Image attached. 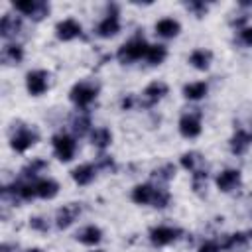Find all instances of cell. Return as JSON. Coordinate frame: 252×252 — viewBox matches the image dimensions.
<instances>
[{"label": "cell", "instance_id": "obj_1", "mask_svg": "<svg viewBox=\"0 0 252 252\" xmlns=\"http://www.w3.org/2000/svg\"><path fill=\"white\" fill-rule=\"evenodd\" d=\"M148 47H150V45L144 41V37H134V39L126 41V43L118 49L116 57H118L120 63H132V61H136V59L146 57Z\"/></svg>", "mask_w": 252, "mask_h": 252}, {"label": "cell", "instance_id": "obj_2", "mask_svg": "<svg viewBox=\"0 0 252 252\" xmlns=\"http://www.w3.org/2000/svg\"><path fill=\"white\" fill-rule=\"evenodd\" d=\"M96 93H98L96 85L83 81V83H77V85L71 89L69 98H71L79 108H87V106L96 98Z\"/></svg>", "mask_w": 252, "mask_h": 252}, {"label": "cell", "instance_id": "obj_3", "mask_svg": "<svg viewBox=\"0 0 252 252\" xmlns=\"http://www.w3.org/2000/svg\"><path fill=\"white\" fill-rule=\"evenodd\" d=\"M14 8L33 20H41L49 14V4L43 2V0H16L14 2Z\"/></svg>", "mask_w": 252, "mask_h": 252}, {"label": "cell", "instance_id": "obj_4", "mask_svg": "<svg viewBox=\"0 0 252 252\" xmlns=\"http://www.w3.org/2000/svg\"><path fill=\"white\" fill-rule=\"evenodd\" d=\"M53 150L61 161H69L75 156V140L67 134H57L53 136Z\"/></svg>", "mask_w": 252, "mask_h": 252}, {"label": "cell", "instance_id": "obj_5", "mask_svg": "<svg viewBox=\"0 0 252 252\" xmlns=\"http://www.w3.org/2000/svg\"><path fill=\"white\" fill-rule=\"evenodd\" d=\"M37 142V132L30 130V128H20L12 138H10V146L16 152H26L30 146H33Z\"/></svg>", "mask_w": 252, "mask_h": 252}, {"label": "cell", "instance_id": "obj_6", "mask_svg": "<svg viewBox=\"0 0 252 252\" xmlns=\"http://www.w3.org/2000/svg\"><path fill=\"white\" fill-rule=\"evenodd\" d=\"M47 79H49L47 71H41V69L30 71L28 77H26V87H28V91H30L32 94H35V96H37V94H43L45 89H47Z\"/></svg>", "mask_w": 252, "mask_h": 252}, {"label": "cell", "instance_id": "obj_7", "mask_svg": "<svg viewBox=\"0 0 252 252\" xmlns=\"http://www.w3.org/2000/svg\"><path fill=\"white\" fill-rule=\"evenodd\" d=\"M165 93H167V85H165V83H161V81L150 83V85L144 89V93H142V106H152V104H156Z\"/></svg>", "mask_w": 252, "mask_h": 252}, {"label": "cell", "instance_id": "obj_8", "mask_svg": "<svg viewBox=\"0 0 252 252\" xmlns=\"http://www.w3.org/2000/svg\"><path fill=\"white\" fill-rule=\"evenodd\" d=\"M177 234H179L177 228H171V226H154L150 230V240L156 246H165V244L173 242L177 238Z\"/></svg>", "mask_w": 252, "mask_h": 252}, {"label": "cell", "instance_id": "obj_9", "mask_svg": "<svg viewBox=\"0 0 252 252\" xmlns=\"http://www.w3.org/2000/svg\"><path fill=\"white\" fill-rule=\"evenodd\" d=\"M79 213H81V207H79L77 203L63 205V207L57 211V215H55V224H57V228H67V226L79 217Z\"/></svg>", "mask_w": 252, "mask_h": 252}, {"label": "cell", "instance_id": "obj_10", "mask_svg": "<svg viewBox=\"0 0 252 252\" xmlns=\"http://www.w3.org/2000/svg\"><path fill=\"white\" fill-rule=\"evenodd\" d=\"M55 33L59 39H73L81 33V24L73 18H67V20H61L57 26H55Z\"/></svg>", "mask_w": 252, "mask_h": 252}, {"label": "cell", "instance_id": "obj_11", "mask_svg": "<svg viewBox=\"0 0 252 252\" xmlns=\"http://www.w3.org/2000/svg\"><path fill=\"white\" fill-rule=\"evenodd\" d=\"M179 132L185 138H195L201 134V122H199V114H183L179 120Z\"/></svg>", "mask_w": 252, "mask_h": 252}, {"label": "cell", "instance_id": "obj_12", "mask_svg": "<svg viewBox=\"0 0 252 252\" xmlns=\"http://www.w3.org/2000/svg\"><path fill=\"white\" fill-rule=\"evenodd\" d=\"M240 183V171L238 169H224L217 175V187L220 191H232Z\"/></svg>", "mask_w": 252, "mask_h": 252}, {"label": "cell", "instance_id": "obj_13", "mask_svg": "<svg viewBox=\"0 0 252 252\" xmlns=\"http://www.w3.org/2000/svg\"><path fill=\"white\" fill-rule=\"evenodd\" d=\"M118 30H120V22H118L116 12L108 14V16L98 24V28H96V32H98L100 37H112V35L118 33Z\"/></svg>", "mask_w": 252, "mask_h": 252}, {"label": "cell", "instance_id": "obj_14", "mask_svg": "<svg viewBox=\"0 0 252 252\" xmlns=\"http://www.w3.org/2000/svg\"><path fill=\"white\" fill-rule=\"evenodd\" d=\"M33 187H35V195L41 199H53L59 191V185L53 179H37L33 183Z\"/></svg>", "mask_w": 252, "mask_h": 252}, {"label": "cell", "instance_id": "obj_15", "mask_svg": "<svg viewBox=\"0 0 252 252\" xmlns=\"http://www.w3.org/2000/svg\"><path fill=\"white\" fill-rule=\"evenodd\" d=\"M154 195H156V187H152V185H136L132 189V201L138 205L154 203Z\"/></svg>", "mask_w": 252, "mask_h": 252}, {"label": "cell", "instance_id": "obj_16", "mask_svg": "<svg viewBox=\"0 0 252 252\" xmlns=\"http://www.w3.org/2000/svg\"><path fill=\"white\" fill-rule=\"evenodd\" d=\"M94 173H96V167L91 165V163H83V165H79V167H75V169L71 171L73 179H75L79 185H87V183H91V181L94 179Z\"/></svg>", "mask_w": 252, "mask_h": 252}, {"label": "cell", "instance_id": "obj_17", "mask_svg": "<svg viewBox=\"0 0 252 252\" xmlns=\"http://www.w3.org/2000/svg\"><path fill=\"white\" fill-rule=\"evenodd\" d=\"M246 246H248V236L242 234V232L228 234L226 240L220 244V248H226V250H230V252H242Z\"/></svg>", "mask_w": 252, "mask_h": 252}, {"label": "cell", "instance_id": "obj_18", "mask_svg": "<svg viewBox=\"0 0 252 252\" xmlns=\"http://www.w3.org/2000/svg\"><path fill=\"white\" fill-rule=\"evenodd\" d=\"M156 32L161 35V37H173L179 33V22L173 20V18H163L156 24Z\"/></svg>", "mask_w": 252, "mask_h": 252}, {"label": "cell", "instance_id": "obj_19", "mask_svg": "<svg viewBox=\"0 0 252 252\" xmlns=\"http://www.w3.org/2000/svg\"><path fill=\"white\" fill-rule=\"evenodd\" d=\"M100 236H102V232H100V228L94 226V224L83 226V228L77 232V240L83 242V244H96V242L100 240Z\"/></svg>", "mask_w": 252, "mask_h": 252}, {"label": "cell", "instance_id": "obj_20", "mask_svg": "<svg viewBox=\"0 0 252 252\" xmlns=\"http://www.w3.org/2000/svg\"><path fill=\"white\" fill-rule=\"evenodd\" d=\"M20 28H22V24L18 18H14L10 14L2 16V22H0V35L2 37H12L14 33H18Z\"/></svg>", "mask_w": 252, "mask_h": 252}, {"label": "cell", "instance_id": "obj_21", "mask_svg": "<svg viewBox=\"0 0 252 252\" xmlns=\"http://www.w3.org/2000/svg\"><path fill=\"white\" fill-rule=\"evenodd\" d=\"M211 59H213V53H211L209 49H195V51L191 53V57H189V63H191L195 69L205 71V69L209 67Z\"/></svg>", "mask_w": 252, "mask_h": 252}, {"label": "cell", "instance_id": "obj_22", "mask_svg": "<svg viewBox=\"0 0 252 252\" xmlns=\"http://www.w3.org/2000/svg\"><path fill=\"white\" fill-rule=\"evenodd\" d=\"M248 144H250V134H246L244 130H236L234 136L230 138V150L234 154H244Z\"/></svg>", "mask_w": 252, "mask_h": 252}, {"label": "cell", "instance_id": "obj_23", "mask_svg": "<svg viewBox=\"0 0 252 252\" xmlns=\"http://www.w3.org/2000/svg\"><path fill=\"white\" fill-rule=\"evenodd\" d=\"M183 94H185L187 98H191V100H199V98H203V96L207 94V85H205L203 81L189 83V85L183 87Z\"/></svg>", "mask_w": 252, "mask_h": 252}, {"label": "cell", "instance_id": "obj_24", "mask_svg": "<svg viewBox=\"0 0 252 252\" xmlns=\"http://www.w3.org/2000/svg\"><path fill=\"white\" fill-rule=\"evenodd\" d=\"M181 165H183L185 169L199 171L201 165H203V158H201V154H197V152H187V154L181 156Z\"/></svg>", "mask_w": 252, "mask_h": 252}, {"label": "cell", "instance_id": "obj_25", "mask_svg": "<svg viewBox=\"0 0 252 252\" xmlns=\"http://www.w3.org/2000/svg\"><path fill=\"white\" fill-rule=\"evenodd\" d=\"M24 57V51L20 45H4L2 49V61L4 63H20Z\"/></svg>", "mask_w": 252, "mask_h": 252}, {"label": "cell", "instance_id": "obj_26", "mask_svg": "<svg viewBox=\"0 0 252 252\" xmlns=\"http://www.w3.org/2000/svg\"><path fill=\"white\" fill-rule=\"evenodd\" d=\"M91 140H93V144L96 146V148H106L108 144H110V140H112V134H110V130L108 128H94V132L91 134Z\"/></svg>", "mask_w": 252, "mask_h": 252}, {"label": "cell", "instance_id": "obj_27", "mask_svg": "<svg viewBox=\"0 0 252 252\" xmlns=\"http://www.w3.org/2000/svg\"><path fill=\"white\" fill-rule=\"evenodd\" d=\"M165 55H167V49H165V45H150L148 47V53H146V59L152 63V65H159L163 59H165Z\"/></svg>", "mask_w": 252, "mask_h": 252}, {"label": "cell", "instance_id": "obj_28", "mask_svg": "<svg viewBox=\"0 0 252 252\" xmlns=\"http://www.w3.org/2000/svg\"><path fill=\"white\" fill-rule=\"evenodd\" d=\"M89 126H91V120H89L87 114H79V116L73 118V132L77 136H85L89 132Z\"/></svg>", "mask_w": 252, "mask_h": 252}, {"label": "cell", "instance_id": "obj_29", "mask_svg": "<svg viewBox=\"0 0 252 252\" xmlns=\"http://www.w3.org/2000/svg\"><path fill=\"white\" fill-rule=\"evenodd\" d=\"M173 173H175V165L173 163H165L163 167H158V169H154L152 171V177L154 179H158V181H169L171 177H173Z\"/></svg>", "mask_w": 252, "mask_h": 252}, {"label": "cell", "instance_id": "obj_30", "mask_svg": "<svg viewBox=\"0 0 252 252\" xmlns=\"http://www.w3.org/2000/svg\"><path fill=\"white\" fill-rule=\"evenodd\" d=\"M45 165H47V163H45L43 159L35 158V159H32V161L22 169V175H24V177H33V175H37V171H41Z\"/></svg>", "mask_w": 252, "mask_h": 252}, {"label": "cell", "instance_id": "obj_31", "mask_svg": "<svg viewBox=\"0 0 252 252\" xmlns=\"http://www.w3.org/2000/svg\"><path fill=\"white\" fill-rule=\"evenodd\" d=\"M167 203H169V193L165 189H156V195H154V203L152 205L163 209Z\"/></svg>", "mask_w": 252, "mask_h": 252}, {"label": "cell", "instance_id": "obj_32", "mask_svg": "<svg viewBox=\"0 0 252 252\" xmlns=\"http://www.w3.org/2000/svg\"><path fill=\"white\" fill-rule=\"evenodd\" d=\"M30 224H32V228L41 230V232H45V230L49 228L47 220H45V219H41V217H33V219H30Z\"/></svg>", "mask_w": 252, "mask_h": 252}, {"label": "cell", "instance_id": "obj_33", "mask_svg": "<svg viewBox=\"0 0 252 252\" xmlns=\"http://www.w3.org/2000/svg\"><path fill=\"white\" fill-rule=\"evenodd\" d=\"M187 8H189L191 12H195V16H203V14L207 12V4H205V2H189Z\"/></svg>", "mask_w": 252, "mask_h": 252}, {"label": "cell", "instance_id": "obj_34", "mask_svg": "<svg viewBox=\"0 0 252 252\" xmlns=\"http://www.w3.org/2000/svg\"><path fill=\"white\" fill-rule=\"evenodd\" d=\"M238 39H240L244 45H250V47H252V28H244V30H240Z\"/></svg>", "mask_w": 252, "mask_h": 252}, {"label": "cell", "instance_id": "obj_35", "mask_svg": "<svg viewBox=\"0 0 252 252\" xmlns=\"http://www.w3.org/2000/svg\"><path fill=\"white\" fill-rule=\"evenodd\" d=\"M197 252H220V246H219V242H213V240H209V242L201 244Z\"/></svg>", "mask_w": 252, "mask_h": 252}, {"label": "cell", "instance_id": "obj_36", "mask_svg": "<svg viewBox=\"0 0 252 252\" xmlns=\"http://www.w3.org/2000/svg\"><path fill=\"white\" fill-rule=\"evenodd\" d=\"M98 167H102V169H110V171H114V169H116L114 161H112L108 156H100V158H98Z\"/></svg>", "mask_w": 252, "mask_h": 252}, {"label": "cell", "instance_id": "obj_37", "mask_svg": "<svg viewBox=\"0 0 252 252\" xmlns=\"http://www.w3.org/2000/svg\"><path fill=\"white\" fill-rule=\"evenodd\" d=\"M134 104V98L132 96H126V98H122V108H130Z\"/></svg>", "mask_w": 252, "mask_h": 252}, {"label": "cell", "instance_id": "obj_38", "mask_svg": "<svg viewBox=\"0 0 252 252\" xmlns=\"http://www.w3.org/2000/svg\"><path fill=\"white\" fill-rule=\"evenodd\" d=\"M26 252H43V250H39V248H30V250H26Z\"/></svg>", "mask_w": 252, "mask_h": 252}, {"label": "cell", "instance_id": "obj_39", "mask_svg": "<svg viewBox=\"0 0 252 252\" xmlns=\"http://www.w3.org/2000/svg\"><path fill=\"white\" fill-rule=\"evenodd\" d=\"M250 142H252V134H250Z\"/></svg>", "mask_w": 252, "mask_h": 252}, {"label": "cell", "instance_id": "obj_40", "mask_svg": "<svg viewBox=\"0 0 252 252\" xmlns=\"http://www.w3.org/2000/svg\"><path fill=\"white\" fill-rule=\"evenodd\" d=\"M94 252H102V250H94Z\"/></svg>", "mask_w": 252, "mask_h": 252}]
</instances>
